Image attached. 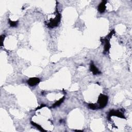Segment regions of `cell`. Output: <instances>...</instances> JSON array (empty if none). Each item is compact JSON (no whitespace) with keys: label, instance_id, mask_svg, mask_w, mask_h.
I'll list each match as a JSON object with an SVG mask.
<instances>
[{"label":"cell","instance_id":"cell-3","mask_svg":"<svg viewBox=\"0 0 132 132\" xmlns=\"http://www.w3.org/2000/svg\"><path fill=\"white\" fill-rule=\"evenodd\" d=\"M112 116H116L119 118L125 119L123 114L121 112H120L119 111H115V110H112V111H110L108 114V119H109V120H110V119H111V118Z\"/></svg>","mask_w":132,"mask_h":132},{"label":"cell","instance_id":"cell-13","mask_svg":"<svg viewBox=\"0 0 132 132\" xmlns=\"http://www.w3.org/2000/svg\"><path fill=\"white\" fill-rule=\"evenodd\" d=\"M45 106H46V105H42L41 106H40V107H39V108H37V109H36V110H38V109H40L41 108H42L43 107H45Z\"/></svg>","mask_w":132,"mask_h":132},{"label":"cell","instance_id":"cell-4","mask_svg":"<svg viewBox=\"0 0 132 132\" xmlns=\"http://www.w3.org/2000/svg\"><path fill=\"white\" fill-rule=\"evenodd\" d=\"M101 41L104 44V52H107L109 51L110 48H111V44L109 42V39L107 38H101Z\"/></svg>","mask_w":132,"mask_h":132},{"label":"cell","instance_id":"cell-2","mask_svg":"<svg viewBox=\"0 0 132 132\" xmlns=\"http://www.w3.org/2000/svg\"><path fill=\"white\" fill-rule=\"evenodd\" d=\"M108 101V97L107 95L104 94H100L98 96L97 103L99 104L98 108L101 109L104 108L107 104Z\"/></svg>","mask_w":132,"mask_h":132},{"label":"cell","instance_id":"cell-5","mask_svg":"<svg viewBox=\"0 0 132 132\" xmlns=\"http://www.w3.org/2000/svg\"><path fill=\"white\" fill-rule=\"evenodd\" d=\"M40 82V80L38 78H30L27 82L28 85L30 86H34L38 84Z\"/></svg>","mask_w":132,"mask_h":132},{"label":"cell","instance_id":"cell-6","mask_svg":"<svg viewBox=\"0 0 132 132\" xmlns=\"http://www.w3.org/2000/svg\"><path fill=\"white\" fill-rule=\"evenodd\" d=\"M90 70L92 72L93 75L100 74L101 73V71L96 67V66L93 64L92 61H91V63L90 65Z\"/></svg>","mask_w":132,"mask_h":132},{"label":"cell","instance_id":"cell-8","mask_svg":"<svg viewBox=\"0 0 132 132\" xmlns=\"http://www.w3.org/2000/svg\"><path fill=\"white\" fill-rule=\"evenodd\" d=\"M64 98H65L64 96H63L62 98H61L59 100H58V101L55 102V103H54V104H53V105L52 106V108H55V107H56L57 106H59L63 102Z\"/></svg>","mask_w":132,"mask_h":132},{"label":"cell","instance_id":"cell-7","mask_svg":"<svg viewBox=\"0 0 132 132\" xmlns=\"http://www.w3.org/2000/svg\"><path fill=\"white\" fill-rule=\"evenodd\" d=\"M107 3V1H102L101 3L99 4L98 6V11L100 12L101 14H102L104 13L105 10L106 9V4Z\"/></svg>","mask_w":132,"mask_h":132},{"label":"cell","instance_id":"cell-9","mask_svg":"<svg viewBox=\"0 0 132 132\" xmlns=\"http://www.w3.org/2000/svg\"><path fill=\"white\" fill-rule=\"evenodd\" d=\"M30 123H31V124L32 125H34V126H36L40 131H46V130L45 129H44L40 125H38V124H37V123H35V122H32V121H31Z\"/></svg>","mask_w":132,"mask_h":132},{"label":"cell","instance_id":"cell-10","mask_svg":"<svg viewBox=\"0 0 132 132\" xmlns=\"http://www.w3.org/2000/svg\"><path fill=\"white\" fill-rule=\"evenodd\" d=\"M18 21H13L9 19V23L11 27H16L18 25Z\"/></svg>","mask_w":132,"mask_h":132},{"label":"cell","instance_id":"cell-11","mask_svg":"<svg viewBox=\"0 0 132 132\" xmlns=\"http://www.w3.org/2000/svg\"><path fill=\"white\" fill-rule=\"evenodd\" d=\"M88 107L90 109H93V110H96L97 109H98V106H97L96 104L93 103H90L88 104Z\"/></svg>","mask_w":132,"mask_h":132},{"label":"cell","instance_id":"cell-12","mask_svg":"<svg viewBox=\"0 0 132 132\" xmlns=\"http://www.w3.org/2000/svg\"><path fill=\"white\" fill-rule=\"evenodd\" d=\"M5 38V36L4 35H2L1 36V47L3 46V42H4Z\"/></svg>","mask_w":132,"mask_h":132},{"label":"cell","instance_id":"cell-1","mask_svg":"<svg viewBox=\"0 0 132 132\" xmlns=\"http://www.w3.org/2000/svg\"><path fill=\"white\" fill-rule=\"evenodd\" d=\"M57 15L54 19H51L50 22L47 24V26L50 28H53L54 27H56L59 24L60 20H61V15L58 13L57 9Z\"/></svg>","mask_w":132,"mask_h":132}]
</instances>
